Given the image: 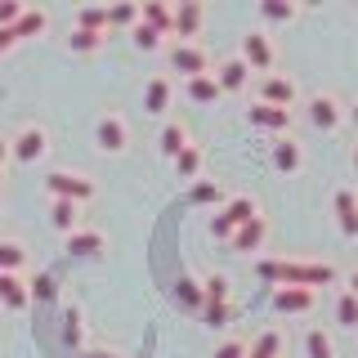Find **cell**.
<instances>
[{"label":"cell","instance_id":"32","mask_svg":"<svg viewBox=\"0 0 358 358\" xmlns=\"http://www.w3.org/2000/svg\"><path fill=\"white\" fill-rule=\"evenodd\" d=\"M278 350H282V336H278V331H264L260 341L246 350V358H278Z\"/></svg>","mask_w":358,"mask_h":358},{"label":"cell","instance_id":"24","mask_svg":"<svg viewBox=\"0 0 358 358\" xmlns=\"http://www.w3.org/2000/svg\"><path fill=\"white\" fill-rule=\"evenodd\" d=\"M184 148H188V130L179 126V121H166V130H162V152L175 162V157L184 152Z\"/></svg>","mask_w":358,"mask_h":358},{"label":"cell","instance_id":"2","mask_svg":"<svg viewBox=\"0 0 358 358\" xmlns=\"http://www.w3.org/2000/svg\"><path fill=\"white\" fill-rule=\"evenodd\" d=\"M201 313H206V327H224L229 322V278L210 273L201 282Z\"/></svg>","mask_w":358,"mask_h":358},{"label":"cell","instance_id":"39","mask_svg":"<svg viewBox=\"0 0 358 358\" xmlns=\"http://www.w3.org/2000/svg\"><path fill=\"white\" fill-rule=\"evenodd\" d=\"M22 14H27V5H22V0H0V27H14Z\"/></svg>","mask_w":358,"mask_h":358},{"label":"cell","instance_id":"46","mask_svg":"<svg viewBox=\"0 0 358 358\" xmlns=\"http://www.w3.org/2000/svg\"><path fill=\"white\" fill-rule=\"evenodd\" d=\"M354 121H358V108H354Z\"/></svg>","mask_w":358,"mask_h":358},{"label":"cell","instance_id":"44","mask_svg":"<svg viewBox=\"0 0 358 358\" xmlns=\"http://www.w3.org/2000/svg\"><path fill=\"white\" fill-rule=\"evenodd\" d=\"M90 358H117V354H103V350H94V354H90Z\"/></svg>","mask_w":358,"mask_h":358},{"label":"cell","instance_id":"33","mask_svg":"<svg viewBox=\"0 0 358 358\" xmlns=\"http://www.w3.org/2000/svg\"><path fill=\"white\" fill-rule=\"evenodd\" d=\"M139 22V5H108V27H134Z\"/></svg>","mask_w":358,"mask_h":358},{"label":"cell","instance_id":"8","mask_svg":"<svg viewBox=\"0 0 358 358\" xmlns=\"http://www.w3.org/2000/svg\"><path fill=\"white\" fill-rule=\"evenodd\" d=\"M242 63L255 67V72H268V67H273V45H268L264 31H246L242 36Z\"/></svg>","mask_w":358,"mask_h":358},{"label":"cell","instance_id":"15","mask_svg":"<svg viewBox=\"0 0 358 358\" xmlns=\"http://www.w3.org/2000/svg\"><path fill=\"white\" fill-rule=\"evenodd\" d=\"M139 22L166 36V31H175V9L162 5V0H148V5H139Z\"/></svg>","mask_w":358,"mask_h":358},{"label":"cell","instance_id":"27","mask_svg":"<svg viewBox=\"0 0 358 358\" xmlns=\"http://www.w3.org/2000/svg\"><path fill=\"white\" fill-rule=\"evenodd\" d=\"M305 354H309V358H336L331 336L322 331V327H309V331H305Z\"/></svg>","mask_w":358,"mask_h":358},{"label":"cell","instance_id":"25","mask_svg":"<svg viewBox=\"0 0 358 358\" xmlns=\"http://www.w3.org/2000/svg\"><path fill=\"white\" fill-rule=\"evenodd\" d=\"M22 260H27L22 242H14V238H0V273H18Z\"/></svg>","mask_w":358,"mask_h":358},{"label":"cell","instance_id":"18","mask_svg":"<svg viewBox=\"0 0 358 358\" xmlns=\"http://www.w3.org/2000/svg\"><path fill=\"white\" fill-rule=\"evenodd\" d=\"M103 251V233L99 229H72L67 233V255H99Z\"/></svg>","mask_w":358,"mask_h":358},{"label":"cell","instance_id":"34","mask_svg":"<svg viewBox=\"0 0 358 358\" xmlns=\"http://www.w3.org/2000/svg\"><path fill=\"white\" fill-rule=\"evenodd\" d=\"M54 287H59V282H54V273H41V278H31V282H27V296L41 300V305H50V300H54Z\"/></svg>","mask_w":358,"mask_h":358},{"label":"cell","instance_id":"5","mask_svg":"<svg viewBox=\"0 0 358 358\" xmlns=\"http://www.w3.org/2000/svg\"><path fill=\"white\" fill-rule=\"evenodd\" d=\"M45 148H50V139H45V130L41 126H22L14 139H9V157L22 166H31V162H41Z\"/></svg>","mask_w":358,"mask_h":358},{"label":"cell","instance_id":"37","mask_svg":"<svg viewBox=\"0 0 358 358\" xmlns=\"http://www.w3.org/2000/svg\"><path fill=\"white\" fill-rule=\"evenodd\" d=\"M45 27V14H41V9H27V14H22L18 22H14V31H18V41L22 36H36V31Z\"/></svg>","mask_w":358,"mask_h":358},{"label":"cell","instance_id":"41","mask_svg":"<svg viewBox=\"0 0 358 358\" xmlns=\"http://www.w3.org/2000/svg\"><path fill=\"white\" fill-rule=\"evenodd\" d=\"M9 45H18V31L14 27H0V54H5Z\"/></svg>","mask_w":358,"mask_h":358},{"label":"cell","instance_id":"13","mask_svg":"<svg viewBox=\"0 0 358 358\" xmlns=\"http://www.w3.org/2000/svg\"><path fill=\"white\" fill-rule=\"evenodd\" d=\"M0 305H5V309H14V313H22V309L31 305L22 273H0Z\"/></svg>","mask_w":358,"mask_h":358},{"label":"cell","instance_id":"1","mask_svg":"<svg viewBox=\"0 0 358 358\" xmlns=\"http://www.w3.org/2000/svg\"><path fill=\"white\" fill-rule=\"evenodd\" d=\"M255 273L264 282H278V287H327L336 282V268L331 264H309V260H260Z\"/></svg>","mask_w":358,"mask_h":358},{"label":"cell","instance_id":"17","mask_svg":"<svg viewBox=\"0 0 358 358\" xmlns=\"http://www.w3.org/2000/svg\"><path fill=\"white\" fill-rule=\"evenodd\" d=\"M201 18H206V9H201L197 0H184V5L175 9V31H179V41H193L197 27H201Z\"/></svg>","mask_w":358,"mask_h":358},{"label":"cell","instance_id":"11","mask_svg":"<svg viewBox=\"0 0 358 358\" xmlns=\"http://www.w3.org/2000/svg\"><path fill=\"white\" fill-rule=\"evenodd\" d=\"M264 238H268V224H264V215H255V220H246L229 242H233V251L251 255V251H260V246H264Z\"/></svg>","mask_w":358,"mask_h":358},{"label":"cell","instance_id":"36","mask_svg":"<svg viewBox=\"0 0 358 358\" xmlns=\"http://www.w3.org/2000/svg\"><path fill=\"white\" fill-rule=\"evenodd\" d=\"M67 45H72L76 54H94L99 45H103V36H99V31H81V27H76L72 36H67Z\"/></svg>","mask_w":358,"mask_h":358},{"label":"cell","instance_id":"28","mask_svg":"<svg viewBox=\"0 0 358 358\" xmlns=\"http://www.w3.org/2000/svg\"><path fill=\"white\" fill-rule=\"evenodd\" d=\"M188 99H193V103H215L220 99V85H215V76H193V81H188Z\"/></svg>","mask_w":358,"mask_h":358},{"label":"cell","instance_id":"16","mask_svg":"<svg viewBox=\"0 0 358 358\" xmlns=\"http://www.w3.org/2000/svg\"><path fill=\"white\" fill-rule=\"evenodd\" d=\"M246 117H251V126H260V130H287L291 126V112L287 108H268V103H251Z\"/></svg>","mask_w":358,"mask_h":358},{"label":"cell","instance_id":"40","mask_svg":"<svg viewBox=\"0 0 358 358\" xmlns=\"http://www.w3.org/2000/svg\"><path fill=\"white\" fill-rule=\"evenodd\" d=\"M215 358H246V345L242 341H224L220 350H215Z\"/></svg>","mask_w":358,"mask_h":358},{"label":"cell","instance_id":"7","mask_svg":"<svg viewBox=\"0 0 358 358\" xmlns=\"http://www.w3.org/2000/svg\"><path fill=\"white\" fill-rule=\"evenodd\" d=\"M94 143H99L103 152H126V143H130V130H126V121H121L117 112L99 117V126H94Z\"/></svg>","mask_w":358,"mask_h":358},{"label":"cell","instance_id":"12","mask_svg":"<svg viewBox=\"0 0 358 358\" xmlns=\"http://www.w3.org/2000/svg\"><path fill=\"white\" fill-rule=\"evenodd\" d=\"M273 309L278 313H309L313 309V291L309 287H278L273 291Z\"/></svg>","mask_w":358,"mask_h":358},{"label":"cell","instance_id":"30","mask_svg":"<svg viewBox=\"0 0 358 358\" xmlns=\"http://www.w3.org/2000/svg\"><path fill=\"white\" fill-rule=\"evenodd\" d=\"M175 171H179V179H197V175H201V148H193V143H188V148L175 157Z\"/></svg>","mask_w":358,"mask_h":358},{"label":"cell","instance_id":"45","mask_svg":"<svg viewBox=\"0 0 358 358\" xmlns=\"http://www.w3.org/2000/svg\"><path fill=\"white\" fill-rule=\"evenodd\" d=\"M354 166H358V148H354Z\"/></svg>","mask_w":358,"mask_h":358},{"label":"cell","instance_id":"21","mask_svg":"<svg viewBox=\"0 0 358 358\" xmlns=\"http://www.w3.org/2000/svg\"><path fill=\"white\" fill-rule=\"evenodd\" d=\"M143 108H148V112H166V108H171V76H152V81L143 85Z\"/></svg>","mask_w":358,"mask_h":358},{"label":"cell","instance_id":"9","mask_svg":"<svg viewBox=\"0 0 358 358\" xmlns=\"http://www.w3.org/2000/svg\"><path fill=\"white\" fill-rule=\"evenodd\" d=\"M260 103L291 112V103H296V81H287V76H264L260 81Z\"/></svg>","mask_w":358,"mask_h":358},{"label":"cell","instance_id":"38","mask_svg":"<svg viewBox=\"0 0 358 358\" xmlns=\"http://www.w3.org/2000/svg\"><path fill=\"white\" fill-rule=\"evenodd\" d=\"M130 36H134V45H139V50H157V45H162V31L143 27V22H134V27H130Z\"/></svg>","mask_w":358,"mask_h":358},{"label":"cell","instance_id":"43","mask_svg":"<svg viewBox=\"0 0 358 358\" xmlns=\"http://www.w3.org/2000/svg\"><path fill=\"white\" fill-rule=\"evenodd\" d=\"M350 291H354V296H358V268H354V273H350Z\"/></svg>","mask_w":358,"mask_h":358},{"label":"cell","instance_id":"3","mask_svg":"<svg viewBox=\"0 0 358 358\" xmlns=\"http://www.w3.org/2000/svg\"><path fill=\"white\" fill-rule=\"evenodd\" d=\"M255 215H260V210H255L251 197H229L220 206V215L210 220V233H215V238H233V233H238L246 220H255Z\"/></svg>","mask_w":358,"mask_h":358},{"label":"cell","instance_id":"6","mask_svg":"<svg viewBox=\"0 0 358 358\" xmlns=\"http://www.w3.org/2000/svg\"><path fill=\"white\" fill-rule=\"evenodd\" d=\"M206 50H201L197 41H175L171 45V67L175 72H184L188 81H193V76H206Z\"/></svg>","mask_w":358,"mask_h":358},{"label":"cell","instance_id":"22","mask_svg":"<svg viewBox=\"0 0 358 358\" xmlns=\"http://www.w3.org/2000/svg\"><path fill=\"white\" fill-rule=\"evenodd\" d=\"M246 81H251V67H246L242 59H229V63H224V67H220V76H215V85H220V94H224V90H242Z\"/></svg>","mask_w":358,"mask_h":358},{"label":"cell","instance_id":"20","mask_svg":"<svg viewBox=\"0 0 358 358\" xmlns=\"http://www.w3.org/2000/svg\"><path fill=\"white\" fill-rule=\"evenodd\" d=\"M50 224L59 233L81 229V206H76V201H50Z\"/></svg>","mask_w":358,"mask_h":358},{"label":"cell","instance_id":"26","mask_svg":"<svg viewBox=\"0 0 358 358\" xmlns=\"http://www.w3.org/2000/svg\"><path fill=\"white\" fill-rule=\"evenodd\" d=\"M188 201H193V206H215V201H224V188L215 179H197V184L188 188Z\"/></svg>","mask_w":358,"mask_h":358},{"label":"cell","instance_id":"29","mask_svg":"<svg viewBox=\"0 0 358 358\" xmlns=\"http://www.w3.org/2000/svg\"><path fill=\"white\" fill-rule=\"evenodd\" d=\"M300 9L291 5V0H260V18H268V22H291Z\"/></svg>","mask_w":358,"mask_h":358},{"label":"cell","instance_id":"10","mask_svg":"<svg viewBox=\"0 0 358 358\" xmlns=\"http://www.w3.org/2000/svg\"><path fill=\"white\" fill-rule=\"evenodd\" d=\"M331 206H336V224H341V233H345V238H358V197L350 193V188H336Z\"/></svg>","mask_w":358,"mask_h":358},{"label":"cell","instance_id":"4","mask_svg":"<svg viewBox=\"0 0 358 358\" xmlns=\"http://www.w3.org/2000/svg\"><path fill=\"white\" fill-rule=\"evenodd\" d=\"M45 188H50V197L54 201H90L94 197V184H90L85 175H72V171H54V175H45Z\"/></svg>","mask_w":358,"mask_h":358},{"label":"cell","instance_id":"35","mask_svg":"<svg viewBox=\"0 0 358 358\" xmlns=\"http://www.w3.org/2000/svg\"><path fill=\"white\" fill-rule=\"evenodd\" d=\"M179 305L184 309H201V282H193V278H179Z\"/></svg>","mask_w":358,"mask_h":358},{"label":"cell","instance_id":"31","mask_svg":"<svg viewBox=\"0 0 358 358\" xmlns=\"http://www.w3.org/2000/svg\"><path fill=\"white\" fill-rule=\"evenodd\" d=\"M336 318H341V327H358V296L354 291L336 296Z\"/></svg>","mask_w":358,"mask_h":358},{"label":"cell","instance_id":"19","mask_svg":"<svg viewBox=\"0 0 358 358\" xmlns=\"http://www.w3.org/2000/svg\"><path fill=\"white\" fill-rule=\"evenodd\" d=\"M273 166H278L282 175H296L300 166H305V152H300V143H296V139H278V143H273Z\"/></svg>","mask_w":358,"mask_h":358},{"label":"cell","instance_id":"42","mask_svg":"<svg viewBox=\"0 0 358 358\" xmlns=\"http://www.w3.org/2000/svg\"><path fill=\"white\" fill-rule=\"evenodd\" d=\"M9 162V139H0V166Z\"/></svg>","mask_w":358,"mask_h":358},{"label":"cell","instance_id":"14","mask_svg":"<svg viewBox=\"0 0 358 358\" xmlns=\"http://www.w3.org/2000/svg\"><path fill=\"white\" fill-rule=\"evenodd\" d=\"M309 121H313L318 130H336V126H341V103H336L331 94L309 99Z\"/></svg>","mask_w":358,"mask_h":358},{"label":"cell","instance_id":"23","mask_svg":"<svg viewBox=\"0 0 358 358\" xmlns=\"http://www.w3.org/2000/svg\"><path fill=\"white\" fill-rule=\"evenodd\" d=\"M76 27H81V31H99V36H103L108 5H81V9H76Z\"/></svg>","mask_w":358,"mask_h":358}]
</instances>
